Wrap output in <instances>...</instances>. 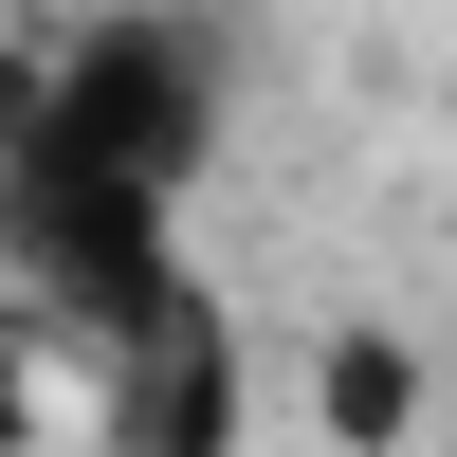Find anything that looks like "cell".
I'll return each mask as SVG.
<instances>
[{
	"label": "cell",
	"instance_id": "3",
	"mask_svg": "<svg viewBox=\"0 0 457 457\" xmlns=\"http://www.w3.org/2000/svg\"><path fill=\"white\" fill-rule=\"evenodd\" d=\"M312 385H329V439H348V457H403V439L439 421V366L403 348V329H329Z\"/></svg>",
	"mask_w": 457,
	"mask_h": 457
},
{
	"label": "cell",
	"instance_id": "5",
	"mask_svg": "<svg viewBox=\"0 0 457 457\" xmlns=\"http://www.w3.org/2000/svg\"><path fill=\"white\" fill-rule=\"evenodd\" d=\"M439 439H457V348H439Z\"/></svg>",
	"mask_w": 457,
	"mask_h": 457
},
{
	"label": "cell",
	"instance_id": "4",
	"mask_svg": "<svg viewBox=\"0 0 457 457\" xmlns=\"http://www.w3.org/2000/svg\"><path fill=\"white\" fill-rule=\"evenodd\" d=\"M37 421V385H19V312H0V439H19Z\"/></svg>",
	"mask_w": 457,
	"mask_h": 457
},
{
	"label": "cell",
	"instance_id": "1",
	"mask_svg": "<svg viewBox=\"0 0 457 457\" xmlns=\"http://www.w3.org/2000/svg\"><path fill=\"white\" fill-rule=\"evenodd\" d=\"M220 146V55L183 19H92L37 55V129L0 165H55V183H110V202H183Z\"/></svg>",
	"mask_w": 457,
	"mask_h": 457
},
{
	"label": "cell",
	"instance_id": "2",
	"mask_svg": "<svg viewBox=\"0 0 457 457\" xmlns=\"http://www.w3.org/2000/svg\"><path fill=\"white\" fill-rule=\"evenodd\" d=\"M110 457H238V348H220L202 293L110 348Z\"/></svg>",
	"mask_w": 457,
	"mask_h": 457
}]
</instances>
